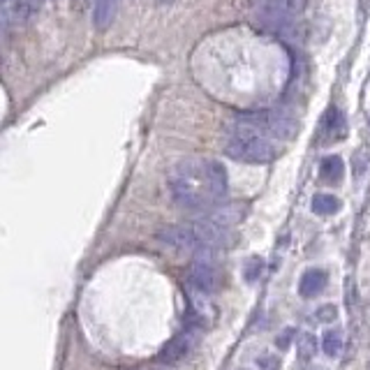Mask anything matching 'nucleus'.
Returning <instances> with one entry per match:
<instances>
[{"instance_id": "7", "label": "nucleus", "mask_w": 370, "mask_h": 370, "mask_svg": "<svg viewBox=\"0 0 370 370\" xmlns=\"http://www.w3.org/2000/svg\"><path fill=\"white\" fill-rule=\"evenodd\" d=\"M326 287V273L319 271V269H310L306 271L303 276H301V283H299V294L306 299L315 297V294H319L321 290Z\"/></svg>"}, {"instance_id": "13", "label": "nucleus", "mask_w": 370, "mask_h": 370, "mask_svg": "<svg viewBox=\"0 0 370 370\" xmlns=\"http://www.w3.org/2000/svg\"><path fill=\"white\" fill-rule=\"evenodd\" d=\"M259 271H262V259H259V257H252L250 262L243 266V276H245V280H248V283H255L257 276H259Z\"/></svg>"}, {"instance_id": "1", "label": "nucleus", "mask_w": 370, "mask_h": 370, "mask_svg": "<svg viewBox=\"0 0 370 370\" xmlns=\"http://www.w3.org/2000/svg\"><path fill=\"white\" fill-rule=\"evenodd\" d=\"M227 171L211 160L181 162L169 176V193L181 209L204 211L227 197Z\"/></svg>"}, {"instance_id": "6", "label": "nucleus", "mask_w": 370, "mask_h": 370, "mask_svg": "<svg viewBox=\"0 0 370 370\" xmlns=\"http://www.w3.org/2000/svg\"><path fill=\"white\" fill-rule=\"evenodd\" d=\"M118 10V0H95L93 5V26L98 30H107L116 19Z\"/></svg>"}, {"instance_id": "15", "label": "nucleus", "mask_w": 370, "mask_h": 370, "mask_svg": "<svg viewBox=\"0 0 370 370\" xmlns=\"http://www.w3.org/2000/svg\"><path fill=\"white\" fill-rule=\"evenodd\" d=\"M259 366H264L269 370H278V361L271 359V356H262V359H259Z\"/></svg>"}, {"instance_id": "4", "label": "nucleus", "mask_w": 370, "mask_h": 370, "mask_svg": "<svg viewBox=\"0 0 370 370\" xmlns=\"http://www.w3.org/2000/svg\"><path fill=\"white\" fill-rule=\"evenodd\" d=\"M197 338H200V333H197V326L185 328V331H181L174 340H169L167 345L162 347V352H160V356H157V359H160L162 363L181 361L183 356H188L190 352H193V347L197 345Z\"/></svg>"}, {"instance_id": "12", "label": "nucleus", "mask_w": 370, "mask_h": 370, "mask_svg": "<svg viewBox=\"0 0 370 370\" xmlns=\"http://www.w3.org/2000/svg\"><path fill=\"white\" fill-rule=\"evenodd\" d=\"M317 352V340L312 338L310 333H299V356L303 359H310V356Z\"/></svg>"}, {"instance_id": "9", "label": "nucleus", "mask_w": 370, "mask_h": 370, "mask_svg": "<svg viewBox=\"0 0 370 370\" xmlns=\"http://www.w3.org/2000/svg\"><path fill=\"white\" fill-rule=\"evenodd\" d=\"M340 209V202L333 195H317L312 200V211L319 215H331Z\"/></svg>"}, {"instance_id": "17", "label": "nucleus", "mask_w": 370, "mask_h": 370, "mask_svg": "<svg viewBox=\"0 0 370 370\" xmlns=\"http://www.w3.org/2000/svg\"><path fill=\"white\" fill-rule=\"evenodd\" d=\"M10 3H15V0H0V10H5V8H8Z\"/></svg>"}, {"instance_id": "10", "label": "nucleus", "mask_w": 370, "mask_h": 370, "mask_svg": "<svg viewBox=\"0 0 370 370\" xmlns=\"http://www.w3.org/2000/svg\"><path fill=\"white\" fill-rule=\"evenodd\" d=\"M324 132L328 136H345V125H342V116L335 112V109H331V112L326 114L324 118Z\"/></svg>"}, {"instance_id": "18", "label": "nucleus", "mask_w": 370, "mask_h": 370, "mask_svg": "<svg viewBox=\"0 0 370 370\" xmlns=\"http://www.w3.org/2000/svg\"><path fill=\"white\" fill-rule=\"evenodd\" d=\"M160 3H167V0H160Z\"/></svg>"}, {"instance_id": "11", "label": "nucleus", "mask_w": 370, "mask_h": 370, "mask_svg": "<svg viewBox=\"0 0 370 370\" xmlns=\"http://www.w3.org/2000/svg\"><path fill=\"white\" fill-rule=\"evenodd\" d=\"M321 349L328 356H338L342 352V335L340 331H326L324 338H321Z\"/></svg>"}, {"instance_id": "8", "label": "nucleus", "mask_w": 370, "mask_h": 370, "mask_svg": "<svg viewBox=\"0 0 370 370\" xmlns=\"http://www.w3.org/2000/svg\"><path fill=\"white\" fill-rule=\"evenodd\" d=\"M342 174H345V164H342L340 157L331 155V157H324V160H321L319 176L324 178L326 183H338L342 178Z\"/></svg>"}, {"instance_id": "2", "label": "nucleus", "mask_w": 370, "mask_h": 370, "mask_svg": "<svg viewBox=\"0 0 370 370\" xmlns=\"http://www.w3.org/2000/svg\"><path fill=\"white\" fill-rule=\"evenodd\" d=\"M224 153L236 162L266 164L276 157V148L271 146V141L264 134H259L257 130H252L245 123L238 121L231 139L224 143Z\"/></svg>"}, {"instance_id": "3", "label": "nucleus", "mask_w": 370, "mask_h": 370, "mask_svg": "<svg viewBox=\"0 0 370 370\" xmlns=\"http://www.w3.org/2000/svg\"><path fill=\"white\" fill-rule=\"evenodd\" d=\"M190 283L202 294H213L220 287V273H218L215 266V250L195 252V262L193 269H190Z\"/></svg>"}, {"instance_id": "16", "label": "nucleus", "mask_w": 370, "mask_h": 370, "mask_svg": "<svg viewBox=\"0 0 370 370\" xmlns=\"http://www.w3.org/2000/svg\"><path fill=\"white\" fill-rule=\"evenodd\" d=\"M88 3H91V0H72V8L81 12V10H86Z\"/></svg>"}, {"instance_id": "14", "label": "nucleus", "mask_w": 370, "mask_h": 370, "mask_svg": "<svg viewBox=\"0 0 370 370\" xmlns=\"http://www.w3.org/2000/svg\"><path fill=\"white\" fill-rule=\"evenodd\" d=\"M335 317V308L333 306H324V308H319L317 310V319L319 321H331Z\"/></svg>"}, {"instance_id": "5", "label": "nucleus", "mask_w": 370, "mask_h": 370, "mask_svg": "<svg viewBox=\"0 0 370 370\" xmlns=\"http://www.w3.org/2000/svg\"><path fill=\"white\" fill-rule=\"evenodd\" d=\"M306 8V0H262V12L276 24H287L297 19Z\"/></svg>"}]
</instances>
